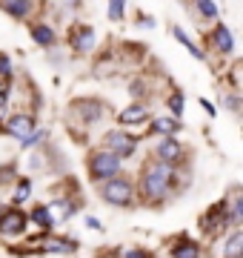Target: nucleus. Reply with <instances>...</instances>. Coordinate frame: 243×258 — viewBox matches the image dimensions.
Returning <instances> with one entry per match:
<instances>
[{
  "label": "nucleus",
  "instance_id": "1",
  "mask_svg": "<svg viewBox=\"0 0 243 258\" xmlns=\"http://www.w3.org/2000/svg\"><path fill=\"white\" fill-rule=\"evenodd\" d=\"M172 178H175V169L166 164H149L146 172H143V198L146 201H160L163 195L169 192L172 186Z\"/></svg>",
  "mask_w": 243,
  "mask_h": 258
},
{
  "label": "nucleus",
  "instance_id": "2",
  "mask_svg": "<svg viewBox=\"0 0 243 258\" xmlns=\"http://www.w3.org/2000/svg\"><path fill=\"white\" fill-rule=\"evenodd\" d=\"M89 172H92L94 181H103V178H117L120 175V158H114L109 149H103V152H94L92 161H89Z\"/></svg>",
  "mask_w": 243,
  "mask_h": 258
},
{
  "label": "nucleus",
  "instance_id": "3",
  "mask_svg": "<svg viewBox=\"0 0 243 258\" xmlns=\"http://www.w3.org/2000/svg\"><path fill=\"white\" fill-rule=\"evenodd\" d=\"M103 201L114 204V207H129L132 204V184L123 178H112L103 184Z\"/></svg>",
  "mask_w": 243,
  "mask_h": 258
},
{
  "label": "nucleus",
  "instance_id": "4",
  "mask_svg": "<svg viewBox=\"0 0 243 258\" xmlns=\"http://www.w3.org/2000/svg\"><path fill=\"white\" fill-rule=\"evenodd\" d=\"M9 132L18 141H23V144H32V141L40 138L38 123H35V118H29V115H15V118L9 120Z\"/></svg>",
  "mask_w": 243,
  "mask_h": 258
},
{
  "label": "nucleus",
  "instance_id": "5",
  "mask_svg": "<svg viewBox=\"0 0 243 258\" xmlns=\"http://www.w3.org/2000/svg\"><path fill=\"white\" fill-rule=\"evenodd\" d=\"M106 147H109V152H112L114 158H132L135 149H138V141L117 129V132H109V135H106Z\"/></svg>",
  "mask_w": 243,
  "mask_h": 258
},
{
  "label": "nucleus",
  "instance_id": "6",
  "mask_svg": "<svg viewBox=\"0 0 243 258\" xmlns=\"http://www.w3.org/2000/svg\"><path fill=\"white\" fill-rule=\"evenodd\" d=\"M23 227H26V215L18 212V210L6 212V215L0 218V232H3V235H20Z\"/></svg>",
  "mask_w": 243,
  "mask_h": 258
},
{
  "label": "nucleus",
  "instance_id": "7",
  "mask_svg": "<svg viewBox=\"0 0 243 258\" xmlns=\"http://www.w3.org/2000/svg\"><path fill=\"white\" fill-rule=\"evenodd\" d=\"M180 144L175 138H166V141H160V147H158V164H175V161H180Z\"/></svg>",
  "mask_w": 243,
  "mask_h": 258
},
{
  "label": "nucleus",
  "instance_id": "8",
  "mask_svg": "<svg viewBox=\"0 0 243 258\" xmlns=\"http://www.w3.org/2000/svg\"><path fill=\"white\" fill-rule=\"evenodd\" d=\"M77 112H80V118L83 120H97L103 115V106L97 101H83V103H75Z\"/></svg>",
  "mask_w": 243,
  "mask_h": 258
},
{
  "label": "nucleus",
  "instance_id": "9",
  "mask_svg": "<svg viewBox=\"0 0 243 258\" xmlns=\"http://www.w3.org/2000/svg\"><path fill=\"white\" fill-rule=\"evenodd\" d=\"M46 212H49V218H52V224H55V221H66V218L72 215V204H66V201H55Z\"/></svg>",
  "mask_w": 243,
  "mask_h": 258
},
{
  "label": "nucleus",
  "instance_id": "10",
  "mask_svg": "<svg viewBox=\"0 0 243 258\" xmlns=\"http://www.w3.org/2000/svg\"><path fill=\"white\" fill-rule=\"evenodd\" d=\"M243 255V232H234L232 238L226 241L223 258H240Z\"/></svg>",
  "mask_w": 243,
  "mask_h": 258
},
{
  "label": "nucleus",
  "instance_id": "11",
  "mask_svg": "<svg viewBox=\"0 0 243 258\" xmlns=\"http://www.w3.org/2000/svg\"><path fill=\"white\" fill-rule=\"evenodd\" d=\"M94 46V32L89 26L86 29H77L75 35V49H80V52H89V49Z\"/></svg>",
  "mask_w": 243,
  "mask_h": 258
},
{
  "label": "nucleus",
  "instance_id": "12",
  "mask_svg": "<svg viewBox=\"0 0 243 258\" xmlns=\"http://www.w3.org/2000/svg\"><path fill=\"white\" fill-rule=\"evenodd\" d=\"M146 118H149V112L143 109V106H129V109L120 112V123H141Z\"/></svg>",
  "mask_w": 243,
  "mask_h": 258
},
{
  "label": "nucleus",
  "instance_id": "13",
  "mask_svg": "<svg viewBox=\"0 0 243 258\" xmlns=\"http://www.w3.org/2000/svg\"><path fill=\"white\" fill-rule=\"evenodd\" d=\"M212 37H215V46L220 49V52H232L234 43H232V35H229V29H226V26H217Z\"/></svg>",
  "mask_w": 243,
  "mask_h": 258
},
{
  "label": "nucleus",
  "instance_id": "14",
  "mask_svg": "<svg viewBox=\"0 0 243 258\" xmlns=\"http://www.w3.org/2000/svg\"><path fill=\"white\" fill-rule=\"evenodd\" d=\"M32 37H35V43H40V46H52L55 43V32L49 26H35L32 29Z\"/></svg>",
  "mask_w": 243,
  "mask_h": 258
},
{
  "label": "nucleus",
  "instance_id": "15",
  "mask_svg": "<svg viewBox=\"0 0 243 258\" xmlns=\"http://www.w3.org/2000/svg\"><path fill=\"white\" fill-rule=\"evenodd\" d=\"M0 9L3 12H9L12 18H26L29 12H32V3H0Z\"/></svg>",
  "mask_w": 243,
  "mask_h": 258
},
{
  "label": "nucleus",
  "instance_id": "16",
  "mask_svg": "<svg viewBox=\"0 0 243 258\" xmlns=\"http://www.w3.org/2000/svg\"><path fill=\"white\" fill-rule=\"evenodd\" d=\"M152 129L160 132V135H172V132H178V120L172 118H155L152 120Z\"/></svg>",
  "mask_w": 243,
  "mask_h": 258
},
{
  "label": "nucleus",
  "instance_id": "17",
  "mask_svg": "<svg viewBox=\"0 0 243 258\" xmlns=\"http://www.w3.org/2000/svg\"><path fill=\"white\" fill-rule=\"evenodd\" d=\"M43 252H75V241H46Z\"/></svg>",
  "mask_w": 243,
  "mask_h": 258
},
{
  "label": "nucleus",
  "instance_id": "18",
  "mask_svg": "<svg viewBox=\"0 0 243 258\" xmlns=\"http://www.w3.org/2000/svg\"><path fill=\"white\" fill-rule=\"evenodd\" d=\"M172 258H197V244H192V241L178 244V247L172 249Z\"/></svg>",
  "mask_w": 243,
  "mask_h": 258
},
{
  "label": "nucleus",
  "instance_id": "19",
  "mask_svg": "<svg viewBox=\"0 0 243 258\" xmlns=\"http://www.w3.org/2000/svg\"><path fill=\"white\" fill-rule=\"evenodd\" d=\"M172 32H175V37H178L180 43H183V46H186V49H189V52H192V55H195V57H197V60H203V52H200V49H197V46H195V43H192V40H189V37H186V35H183V29H180V26H175V29H172Z\"/></svg>",
  "mask_w": 243,
  "mask_h": 258
},
{
  "label": "nucleus",
  "instance_id": "20",
  "mask_svg": "<svg viewBox=\"0 0 243 258\" xmlns=\"http://www.w3.org/2000/svg\"><path fill=\"white\" fill-rule=\"evenodd\" d=\"M32 221L38 224L40 230H49V227H52V218H49L46 207H35V212H32Z\"/></svg>",
  "mask_w": 243,
  "mask_h": 258
},
{
  "label": "nucleus",
  "instance_id": "21",
  "mask_svg": "<svg viewBox=\"0 0 243 258\" xmlns=\"http://www.w3.org/2000/svg\"><path fill=\"white\" fill-rule=\"evenodd\" d=\"M29 192H32V184L23 178V181L18 184V189H15V204H23V201L29 198Z\"/></svg>",
  "mask_w": 243,
  "mask_h": 258
},
{
  "label": "nucleus",
  "instance_id": "22",
  "mask_svg": "<svg viewBox=\"0 0 243 258\" xmlns=\"http://www.w3.org/2000/svg\"><path fill=\"white\" fill-rule=\"evenodd\" d=\"M195 9L200 12V18H215V15H217V6H215V3H206V0H200Z\"/></svg>",
  "mask_w": 243,
  "mask_h": 258
},
{
  "label": "nucleus",
  "instance_id": "23",
  "mask_svg": "<svg viewBox=\"0 0 243 258\" xmlns=\"http://www.w3.org/2000/svg\"><path fill=\"white\" fill-rule=\"evenodd\" d=\"M169 109L175 112V115H183V95H172L169 98Z\"/></svg>",
  "mask_w": 243,
  "mask_h": 258
},
{
  "label": "nucleus",
  "instance_id": "24",
  "mask_svg": "<svg viewBox=\"0 0 243 258\" xmlns=\"http://www.w3.org/2000/svg\"><path fill=\"white\" fill-rule=\"evenodd\" d=\"M123 12H126V6H123V3H109V18H112V20H120Z\"/></svg>",
  "mask_w": 243,
  "mask_h": 258
},
{
  "label": "nucleus",
  "instance_id": "25",
  "mask_svg": "<svg viewBox=\"0 0 243 258\" xmlns=\"http://www.w3.org/2000/svg\"><path fill=\"white\" fill-rule=\"evenodd\" d=\"M126 258H149L143 249H132V252H126Z\"/></svg>",
  "mask_w": 243,
  "mask_h": 258
},
{
  "label": "nucleus",
  "instance_id": "26",
  "mask_svg": "<svg viewBox=\"0 0 243 258\" xmlns=\"http://www.w3.org/2000/svg\"><path fill=\"white\" fill-rule=\"evenodd\" d=\"M86 224H89L92 230H100V221H97V218H86Z\"/></svg>",
  "mask_w": 243,
  "mask_h": 258
},
{
  "label": "nucleus",
  "instance_id": "27",
  "mask_svg": "<svg viewBox=\"0 0 243 258\" xmlns=\"http://www.w3.org/2000/svg\"><path fill=\"white\" fill-rule=\"evenodd\" d=\"M9 72V63H6V57H0V75Z\"/></svg>",
  "mask_w": 243,
  "mask_h": 258
},
{
  "label": "nucleus",
  "instance_id": "28",
  "mask_svg": "<svg viewBox=\"0 0 243 258\" xmlns=\"http://www.w3.org/2000/svg\"><path fill=\"white\" fill-rule=\"evenodd\" d=\"M3 109H6V95L0 92V112H3Z\"/></svg>",
  "mask_w": 243,
  "mask_h": 258
},
{
  "label": "nucleus",
  "instance_id": "29",
  "mask_svg": "<svg viewBox=\"0 0 243 258\" xmlns=\"http://www.w3.org/2000/svg\"><path fill=\"white\" fill-rule=\"evenodd\" d=\"M0 218H3V212H0Z\"/></svg>",
  "mask_w": 243,
  "mask_h": 258
}]
</instances>
